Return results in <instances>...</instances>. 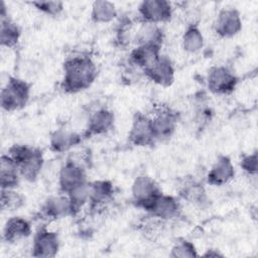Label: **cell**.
I'll return each instance as SVG.
<instances>
[{
	"mask_svg": "<svg viewBox=\"0 0 258 258\" xmlns=\"http://www.w3.org/2000/svg\"><path fill=\"white\" fill-rule=\"evenodd\" d=\"M98 77V68L88 54L69 56L62 63L61 90L67 94H77L89 89Z\"/></svg>",
	"mask_w": 258,
	"mask_h": 258,
	"instance_id": "1",
	"label": "cell"
},
{
	"mask_svg": "<svg viewBox=\"0 0 258 258\" xmlns=\"http://www.w3.org/2000/svg\"><path fill=\"white\" fill-rule=\"evenodd\" d=\"M7 154L17 164L21 178L28 182L38 179L44 166V156L40 148L27 144H13Z\"/></svg>",
	"mask_w": 258,
	"mask_h": 258,
	"instance_id": "2",
	"label": "cell"
},
{
	"mask_svg": "<svg viewBox=\"0 0 258 258\" xmlns=\"http://www.w3.org/2000/svg\"><path fill=\"white\" fill-rule=\"evenodd\" d=\"M31 95V84L17 77H9L0 93L1 108L5 112L23 109Z\"/></svg>",
	"mask_w": 258,
	"mask_h": 258,
	"instance_id": "3",
	"label": "cell"
},
{
	"mask_svg": "<svg viewBox=\"0 0 258 258\" xmlns=\"http://www.w3.org/2000/svg\"><path fill=\"white\" fill-rule=\"evenodd\" d=\"M151 118L154 134L157 142H163L170 139L175 133L180 115L179 113L166 104H158L153 107Z\"/></svg>",
	"mask_w": 258,
	"mask_h": 258,
	"instance_id": "4",
	"label": "cell"
},
{
	"mask_svg": "<svg viewBox=\"0 0 258 258\" xmlns=\"http://www.w3.org/2000/svg\"><path fill=\"white\" fill-rule=\"evenodd\" d=\"M239 78L226 66H213L207 74L208 90L219 96L231 95L237 88Z\"/></svg>",
	"mask_w": 258,
	"mask_h": 258,
	"instance_id": "5",
	"label": "cell"
},
{
	"mask_svg": "<svg viewBox=\"0 0 258 258\" xmlns=\"http://www.w3.org/2000/svg\"><path fill=\"white\" fill-rule=\"evenodd\" d=\"M173 13L172 5L166 0L142 1L137 8V21L139 23L157 24L170 21Z\"/></svg>",
	"mask_w": 258,
	"mask_h": 258,
	"instance_id": "6",
	"label": "cell"
},
{
	"mask_svg": "<svg viewBox=\"0 0 258 258\" xmlns=\"http://www.w3.org/2000/svg\"><path fill=\"white\" fill-rule=\"evenodd\" d=\"M128 141L136 147H149L157 142L149 115L139 111L134 113L128 132Z\"/></svg>",
	"mask_w": 258,
	"mask_h": 258,
	"instance_id": "7",
	"label": "cell"
},
{
	"mask_svg": "<svg viewBox=\"0 0 258 258\" xmlns=\"http://www.w3.org/2000/svg\"><path fill=\"white\" fill-rule=\"evenodd\" d=\"M161 192L157 182L147 174L136 176L131 185L132 203L143 211H146Z\"/></svg>",
	"mask_w": 258,
	"mask_h": 258,
	"instance_id": "8",
	"label": "cell"
},
{
	"mask_svg": "<svg viewBox=\"0 0 258 258\" xmlns=\"http://www.w3.org/2000/svg\"><path fill=\"white\" fill-rule=\"evenodd\" d=\"M60 248L59 236L55 231L41 225L33 235L31 255L38 258H52L57 255Z\"/></svg>",
	"mask_w": 258,
	"mask_h": 258,
	"instance_id": "9",
	"label": "cell"
},
{
	"mask_svg": "<svg viewBox=\"0 0 258 258\" xmlns=\"http://www.w3.org/2000/svg\"><path fill=\"white\" fill-rule=\"evenodd\" d=\"M87 181H89L87 169L79 162L69 157L67 161L60 166L57 177L59 192L69 194Z\"/></svg>",
	"mask_w": 258,
	"mask_h": 258,
	"instance_id": "10",
	"label": "cell"
},
{
	"mask_svg": "<svg viewBox=\"0 0 258 258\" xmlns=\"http://www.w3.org/2000/svg\"><path fill=\"white\" fill-rule=\"evenodd\" d=\"M115 187L111 180L97 179L89 181V204L91 213L99 214L114 200Z\"/></svg>",
	"mask_w": 258,
	"mask_h": 258,
	"instance_id": "11",
	"label": "cell"
},
{
	"mask_svg": "<svg viewBox=\"0 0 258 258\" xmlns=\"http://www.w3.org/2000/svg\"><path fill=\"white\" fill-rule=\"evenodd\" d=\"M243 26L241 14L234 7L221 9L214 21V32L221 38H232L236 36Z\"/></svg>",
	"mask_w": 258,
	"mask_h": 258,
	"instance_id": "12",
	"label": "cell"
},
{
	"mask_svg": "<svg viewBox=\"0 0 258 258\" xmlns=\"http://www.w3.org/2000/svg\"><path fill=\"white\" fill-rule=\"evenodd\" d=\"M38 217L47 222L73 217L72 206L68 195L59 192L56 196L48 197L41 205Z\"/></svg>",
	"mask_w": 258,
	"mask_h": 258,
	"instance_id": "13",
	"label": "cell"
},
{
	"mask_svg": "<svg viewBox=\"0 0 258 258\" xmlns=\"http://www.w3.org/2000/svg\"><path fill=\"white\" fill-rule=\"evenodd\" d=\"M115 114L108 108H99L94 111L87 122L85 131L82 133L84 138L106 135L115 127Z\"/></svg>",
	"mask_w": 258,
	"mask_h": 258,
	"instance_id": "14",
	"label": "cell"
},
{
	"mask_svg": "<svg viewBox=\"0 0 258 258\" xmlns=\"http://www.w3.org/2000/svg\"><path fill=\"white\" fill-rule=\"evenodd\" d=\"M145 212L148 216L167 222L179 217L181 206L177 198L161 192Z\"/></svg>",
	"mask_w": 258,
	"mask_h": 258,
	"instance_id": "15",
	"label": "cell"
},
{
	"mask_svg": "<svg viewBox=\"0 0 258 258\" xmlns=\"http://www.w3.org/2000/svg\"><path fill=\"white\" fill-rule=\"evenodd\" d=\"M142 73L148 80L163 88L170 87L175 80V69L173 63L168 56L163 54Z\"/></svg>",
	"mask_w": 258,
	"mask_h": 258,
	"instance_id": "16",
	"label": "cell"
},
{
	"mask_svg": "<svg viewBox=\"0 0 258 258\" xmlns=\"http://www.w3.org/2000/svg\"><path fill=\"white\" fill-rule=\"evenodd\" d=\"M178 196L186 203L204 209L209 206V196L204 184L194 177H185L178 187Z\"/></svg>",
	"mask_w": 258,
	"mask_h": 258,
	"instance_id": "17",
	"label": "cell"
},
{
	"mask_svg": "<svg viewBox=\"0 0 258 258\" xmlns=\"http://www.w3.org/2000/svg\"><path fill=\"white\" fill-rule=\"evenodd\" d=\"M235 177V167L231 158L227 155H219L211 168L206 179L208 184L213 186H222L229 183Z\"/></svg>",
	"mask_w": 258,
	"mask_h": 258,
	"instance_id": "18",
	"label": "cell"
},
{
	"mask_svg": "<svg viewBox=\"0 0 258 258\" xmlns=\"http://www.w3.org/2000/svg\"><path fill=\"white\" fill-rule=\"evenodd\" d=\"M22 30L19 24L13 21L8 15L6 4L3 3L0 9V44L2 47L14 48L18 45Z\"/></svg>",
	"mask_w": 258,
	"mask_h": 258,
	"instance_id": "19",
	"label": "cell"
},
{
	"mask_svg": "<svg viewBox=\"0 0 258 258\" xmlns=\"http://www.w3.org/2000/svg\"><path fill=\"white\" fill-rule=\"evenodd\" d=\"M32 234L31 223L19 216H14L9 218L2 232V239L7 244H15L23 239L28 238Z\"/></svg>",
	"mask_w": 258,
	"mask_h": 258,
	"instance_id": "20",
	"label": "cell"
},
{
	"mask_svg": "<svg viewBox=\"0 0 258 258\" xmlns=\"http://www.w3.org/2000/svg\"><path fill=\"white\" fill-rule=\"evenodd\" d=\"M83 139V134L70 129L58 128L49 135V149L55 153H63L79 145Z\"/></svg>",
	"mask_w": 258,
	"mask_h": 258,
	"instance_id": "21",
	"label": "cell"
},
{
	"mask_svg": "<svg viewBox=\"0 0 258 258\" xmlns=\"http://www.w3.org/2000/svg\"><path fill=\"white\" fill-rule=\"evenodd\" d=\"M161 48L151 45H135L129 53V63L142 72L151 67L161 55Z\"/></svg>",
	"mask_w": 258,
	"mask_h": 258,
	"instance_id": "22",
	"label": "cell"
},
{
	"mask_svg": "<svg viewBox=\"0 0 258 258\" xmlns=\"http://www.w3.org/2000/svg\"><path fill=\"white\" fill-rule=\"evenodd\" d=\"M164 41V31L160 25L141 23L134 34L133 42L135 45H151L162 47Z\"/></svg>",
	"mask_w": 258,
	"mask_h": 258,
	"instance_id": "23",
	"label": "cell"
},
{
	"mask_svg": "<svg viewBox=\"0 0 258 258\" xmlns=\"http://www.w3.org/2000/svg\"><path fill=\"white\" fill-rule=\"evenodd\" d=\"M21 175L15 161L7 154L0 157V186L1 189L17 188Z\"/></svg>",
	"mask_w": 258,
	"mask_h": 258,
	"instance_id": "24",
	"label": "cell"
},
{
	"mask_svg": "<svg viewBox=\"0 0 258 258\" xmlns=\"http://www.w3.org/2000/svg\"><path fill=\"white\" fill-rule=\"evenodd\" d=\"M204 35L199 24L196 22L187 24L181 36L183 50L188 53H196L204 47Z\"/></svg>",
	"mask_w": 258,
	"mask_h": 258,
	"instance_id": "25",
	"label": "cell"
},
{
	"mask_svg": "<svg viewBox=\"0 0 258 258\" xmlns=\"http://www.w3.org/2000/svg\"><path fill=\"white\" fill-rule=\"evenodd\" d=\"M90 16L94 23H109L118 16V11L113 2L98 0L92 3Z\"/></svg>",
	"mask_w": 258,
	"mask_h": 258,
	"instance_id": "26",
	"label": "cell"
},
{
	"mask_svg": "<svg viewBox=\"0 0 258 258\" xmlns=\"http://www.w3.org/2000/svg\"><path fill=\"white\" fill-rule=\"evenodd\" d=\"M25 205V197L16 190V188L11 189H1L0 194V207L2 211L14 212L19 210Z\"/></svg>",
	"mask_w": 258,
	"mask_h": 258,
	"instance_id": "27",
	"label": "cell"
},
{
	"mask_svg": "<svg viewBox=\"0 0 258 258\" xmlns=\"http://www.w3.org/2000/svg\"><path fill=\"white\" fill-rule=\"evenodd\" d=\"M66 195H68L71 202L73 217L77 216L83 208L89 204V181L81 184Z\"/></svg>",
	"mask_w": 258,
	"mask_h": 258,
	"instance_id": "28",
	"label": "cell"
},
{
	"mask_svg": "<svg viewBox=\"0 0 258 258\" xmlns=\"http://www.w3.org/2000/svg\"><path fill=\"white\" fill-rule=\"evenodd\" d=\"M169 256L173 258H191L198 257L199 253L192 242L186 239L179 238L174 242L173 246L171 247Z\"/></svg>",
	"mask_w": 258,
	"mask_h": 258,
	"instance_id": "29",
	"label": "cell"
},
{
	"mask_svg": "<svg viewBox=\"0 0 258 258\" xmlns=\"http://www.w3.org/2000/svg\"><path fill=\"white\" fill-rule=\"evenodd\" d=\"M37 11L51 17L60 15L64 10V4L58 0H46V1H31L29 2Z\"/></svg>",
	"mask_w": 258,
	"mask_h": 258,
	"instance_id": "30",
	"label": "cell"
},
{
	"mask_svg": "<svg viewBox=\"0 0 258 258\" xmlns=\"http://www.w3.org/2000/svg\"><path fill=\"white\" fill-rule=\"evenodd\" d=\"M241 169L251 177H256L258 173V152L254 150L251 153L243 154L240 159Z\"/></svg>",
	"mask_w": 258,
	"mask_h": 258,
	"instance_id": "31",
	"label": "cell"
},
{
	"mask_svg": "<svg viewBox=\"0 0 258 258\" xmlns=\"http://www.w3.org/2000/svg\"><path fill=\"white\" fill-rule=\"evenodd\" d=\"M203 256H205V257H223L224 255L216 249H208L207 252L205 254H203Z\"/></svg>",
	"mask_w": 258,
	"mask_h": 258,
	"instance_id": "32",
	"label": "cell"
}]
</instances>
